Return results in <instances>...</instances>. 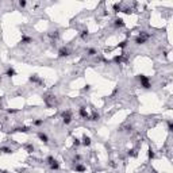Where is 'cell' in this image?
Listing matches in <instances>:
<instances>
[{"label": "cell", "instance_id": "obj_1", "mask_svg": "<svg viewBox=\"0 0 173 173\" xmlns=\"http://www.w3.org/2000/svg\"><path fill=\"white\" fill-rule=\"evenodd\" d=\"M137 79L139 80V82H141V87L145 89H150L151 88V82H150V79H149L148 76L145 74H139L137 76Z\"/></svg>", "mask_w": 173, "mask_h": 173}, {"label": "cell", "instance_id": "obj_2", "mask_svg": "<svg viewBox=\"0 0 173 173\" xmlns=\"http://www.w3.org/2000/svg\"><path fill=\"white\" fill-rule=\"evenodd\" d=\"M149 38H150V34H148V33H145V31H142V33H139V34L135 37L134 42H135L137 45H143V43H146V42H148Z\"/></svg>", "mask_w": 173, "mask_h": 173}, {"label": "cell", "instance_id": "obj_3", "mask_svg": "<svg viewBox=\"0 0 173 173\" xmlns=\"http://www.w3.org/2000/svg\"><path fill=\"white\" fill-rule=\"evenodd\" d=\"M46 162L49 164L50 169H53V170H58V169H60V162H58L54 157H51V156H49V157L46 158Z\"/></svg>", "mask_w": 173, "mask_h": 173}, {"label": "cell", "instance_id": "obj_4", "mask_svg": "<svg viewBox=\"0 0 173 173\" xmlns=\"http://www.w3.org/2000/svg\"><path fill=\"white\" fill-rule=\"evenodd\" d=\"M61 118H62L64 124H70V123H72V112H70V110L64 111V112L61 114Z\"/></svg>", "mask_w": 173, "mask_h": 173}, {"label": "cell", "instance_id": "obj_5", "mask_svg": "<svg viewBox=\"0 0 173 173\" xmlns=\"http://www.w3.org/2000/svg\"><path fill=\"white\" fill-rule=\"evenodd\" d=\"M69 56H70V51H69L68 47L62 46L60 50H58V58H64V57H69Z\"/></svg>", "mask_w": 173, "mask_h": 173}, {"label": "cell", "instance_id": "obj_6", "mask_svg": "<svg viewBox=\"0 0 173 173\" xmlns=\"http://www.w3.org/2000/svg\"><path fill=\"white\" fill-rule=\"evenodd\" d=\"M79 115L82 118V119H87V120H89V114L87 112L85 107H80V108H79Z\"/></svg>", "mask_w": 173, "mask_h": 173}, {"label": "cell", "instance_id": "obj_7", "mask_svg": "<svg viewBox=\"0 0 173 173\" xmlns=\"http://www.w3.org/2000/svg\"><path fill=\"white\" fill-rule=\"evenodd\" d=\"M114 26H115L116 28L124 27V22H123V19H122V18H116L115 20H114Z\"/></svg>", "mask_w": 173, "mask_h": 173}, {"label": "cell", "instance_id": "obj_8", "mask_svg": "<svg viewBox=\"0 0 173 173\" xmlns=\"http://www.w3.org/2000/svg\"><path fill=\"white\" fill-rule=\"evenodd\" d=\"M31 42H33V38L31 37H28V35H26V34L22 35V41H20V43L28 45V43H31Z\"/></svg>", "mask_w": 173, "mask_h": 173}, {"label": "cell", "instance_id": "obj_9", "mask_svg": "<svg viewBox=\"0 0 173 173\" xmlns=\"http://www.w3.org/2000/svg\"><path fill=\"white\" fill-rule=\"evenodd\" d=\"M38 138L41 139V141L43 142V143H47V142H49V137H47L46 134H45V132H42V131L38 132Z\"/></svg>", "mask_w": 173, "mask_h": 173}, {"label": "cell", "instance_id": "obj_10", "mask_svg": "<svg viewBox=\"0 0 173 173\" xmlns=\"http://www.w3.org/2000/svg\"><path fill=\"white\" fill-rule=\"evenodd\" d=\"M123 60H124V54H119V56H115V57L112 58V61H114L115 64H122Z\"/></svg>", "mask_w": 173, "mask_h": 173}, {"label": "cell", "instance_id": "obj_11", "mask_svg": "<svg viewBox=\"0 0 173 173\" xmlns=\"http://www.w3.org/2000/svg\"><path fill=\"white\" fill-rule=\"evenodd\" d=\"M74 170H76V172H79V173H84L85 170H87V168H85L84 165H81V164H76L74 165Z\"/></svg>", "mask_w": 173, "mask_h": 173}, {"label": "cell", "instance_id": "obj_12", "mask_svg": "<svg viewBox=\"0 0 173 173\" xmlns=\"http://www.w3.org/2000/svg\"><path fill=\"white\" fill-rule=\"evenodd\" d=\"M88 37H89L88 30H82V31L80 33V38H81L82 41H87V39H88Z\"/></svg>", "mask_w": 173, "mask_h": 173}, {"label": "cell", "instance_id": "obj_13", "mask_svg": "<svg viewBox=\"0 0 173 173\" xmlns=\"http://www.w3.org/2000/svg\"><path fill=\"white\" fill-rule=\"evenodd\" d=\"M91 138H89V137H87V135H84L82 137V145L84 146H91Z\"/></svg>", "mask_w": 173, "mask_h": 173}, {"label": "cell", "instance_id": "obj_14", "mask_svg": "<svg viewBox=\"0 0 173 173\" xmlns=\"http://www.w3.org/2000/svg\"><path fill=\"white\" fill-rule=\"evenodd\" d=\"M14 131H18V132H28L30 131V127H26V126H22V127H16Z\"/></svg>", "mask_w": 173, "mask_h": 173}, {"label": "cell", "instance_id": "obj_15", "mask_svg": "<svg viewBox=\"0 0 173 173\" xmlns=\"http://www.w3.org/2000/svg\"><path fill=\"white\" fill-rule=\"evenodd\" d=\"M0 153H3V154H11V153H14V150L9 148H0Z\"/></svg>", "mask_w": 173, "mask_h": 173}, {"label": "cell", "instance_id": "obj_16", "mask_svg": "<svg viewBox=\"0 0 173 173\" xmlns=\"http://www.w3.org/2000/svg\"><path fill=\"white\" fill-rule=\"evenodd\" d=\"M28 80H30L31 82H42V81H41V79H39V77H38L37 74H33V76H30V79H28Z\"/></svg>", "mask_w": 173, "mask_h": 173}, {"label": "cell", "instance_id": "obj_17", "mask_svg": "<svg viewBox=\"0 0 173 173\" xmlns=\"http://www.w3.org/2000/svg\"><path fill=\"white\" fill-rule=\"evenodd\" d=\"M15 74H16V72L12 69V68H8L7 72H6V76H8V77H12V76H15Z\"/></svg>", "mask_w": 173, "mask_h": 173}, {"label": "cell", "instance_id": "obj_18", "mask_svg": "<svg viewBox=\"0 0 173 173\" xmlns=\"http://www.w3.org/2000/svg\"><path fill=\"white\" fill-rule=\"evenodd\" d=\"M43 122H45V120L43 119H35L34 120V122H33V124H34V126H42V124H43Z\"/></svg>", "mask_w": 173, "mask_h": 173}, {"label": "cell", "instance_id": "obj_19", "mask_svg": "<svg viewBox=\"0 0 173 173\" xmlns=\"http://www.w3.org/2000/svg\"><path fill=\"white\" fill-rule=\"evenodd\" d=\"M99 119H100V115L98 112H93L92 116H89V120H99Z\"/></svg>", "mask_w": 173, "mask_h": 173}, {"label": "cell", "instance_id": "obj_20", "mask_svg": "<svg viewBox=\"0 0 173 173\" xmlns=\"http://www.w3.org/2000/svg\"><path fill=\"white\" fill-rule=\"evenodd\" d=\"M112 8H114V11H115V12H119V11H122V6H120L119 3H115Z\"/></svg>", "mask_w": 173, "mask_h": 173}, {"label": "cell", "instance_id": "obj_21", "mask_svg": "<svg viewBox=\"0 0 173 173\" xmlns=\"http://www.w3.org/2000/svg\"><path fill=\"white\" fill-rule=\"evenodd\" d=\"M88 56L89 57H92V56H95V54H98V51H96V49H93V47H91V49H88Z\"/></svg>", "mask_w": 173, "mask_h": 173}, {"label": "cell", "instance_id": "obj_22", "mask_svg": "<svg viewBox=\"0 0 173 173\" xmlns=\"http://www.w3.org/2000/svg\"><path fill=\"white\" fill-rule=\"evenodd\" d=\"M49 37H50L51 39H57V38L60 37V34H58V31H53V33H50V34H49Z\"/></svg>", "mask_w": 173, "mask_h": 173}, {"label": "cell", "instance_id": "obj_23", "mask_svg": "<svg viewBox=\"0 0 173 173\" xmlns=\"http://www.w3.org/2000/svg\"><path fill=\"white\" fill-rule=\"evenodd\" d=\"M166 124H168V130H169V131H173V122H172V120L169 119Z\"/></svg>", "mask_w": 173, "mask_h": 173}, {"label": "cell", "instance_id": "obj_24", "mask_svg": "<svg viewBox=\"0 0 173 173\" xmlns=\"http://www.w3.org/2000/svg\"><path fill=\"white\" fill-rule=\"evenodd\" d=\"M127 43H129L127 41H123V42H120V43L118 45V47H120V49H124V47L127 46Z\"/></svg>", "mask_w": 173, "mask_h": 173}, {"label": "cell", "instance_id": "obj_25", "mask_svg": "<svg viewBox=\"0 0 173 173\" xmlns=\"http://www.w3.org/2000/svg\"><path fill=\"white\" fill-rule=\"evenodd\" d=\"M129 156H132V157H135L137 156V151L132 149V150H129Z\"/></svg>", "mask_w": 173, "mask_h": 173}, {"label": "cell", "instance_id": "obj_26", "mask_svg": "<svg viewBox=\"0 0 173 173\" xmlns=\"http://www.w3.org/2000/svg\"><path fill=\"white\" fill-rule=\"evenodd\" d=\"M149 158H154L156 157V154H154V151H153V150H149Z\"/></svg>", "mask_w": 173, "mask_h": 173}, {"label": "cell", "instance_id": "obj_27", "mask_svg": "<svg viewBox=\"0 0 173 173\" xmlns=\"http://www.w3.org/2000/svg\"><path fill=\"white\" fill-rule=\"evenodd\" d=\"M26 4H27V3H26L25 0H20V1H19V6H20V7H26Z\"/></svg>", "mask_w": 173, "mask_h": 173}, {"label": "cell", "instance_id": "obj_28", "mask_svg": "<svg viewBox=\"0 0 173 173\" xmlns=\"http://www.w3.org/2000/svg\"><path fill=\"white\" fill-rule=\"evenodd\" d=\"M19 110H11V108H9V110H7V112L8 114H15V112H18Z\"/></svg>", "mask_w": 173, "mask_h": 173}, {"label": "cell", "instance_id": "obj_29", "mask_svg": "<svg viewBox=\"0 0 173 173\" xmlns=\"http://www.w3.org/2000/svg\"><path fill=\"white\" fill-rule=\"evenodd\" d=\"M80 143H81V142H80V139H77V138H76V139H74V146H79Z\"/></svg>", "mask_w": 173, "mask_h": 173}, {"label": "cell", "instance_id": "obj_30", "mask_svg": "<svg viewBox=\"0 0 173 173\" xmlns=\"http://www.w3.org/2000/svg\"><path fill=\"white\" fill-rule=\"evenodd\" d=\"M89 89H91V87H89V85H85L84 88H82V91H89Z\"/></svg>", "mask_w": 173, "mask_h": 173}]
</instances>
